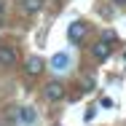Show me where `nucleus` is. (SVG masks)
<instances>
[{
	"mask_svg": "<svg viewBox=\"0 0 126 126\" xmlns=\"http://www.w3.org/2000/svg\"><path fill=\"white\" fill-rule=\"evenodd\" d=\"M43 97H46L48 102H59L62 97H64V86H62L59 80H51V83L43 86Z\"/></svg>",
	"mask_w": 126,
	"mask_h": 126,
	"instance_id": "obj_2",
	"label": "nucleus"
},
{
	"mask_svg": "<svg viewBox=\"0 0 126 126\" xmlns=\"http://www.w3.org/2000/svg\"><path fill=\"white\" fill-rule=\"evenodd\" d=\"M110 51H113V48H110L105 40H97V43H94V48H91V54H94V59H97V62H105V59L110 56Z\"/></svg>",
	"mask_w": 126,
	"mask_h": 126,
	"instance_id": "obj_5",
	"label": "nucleus"
},
{
	"mask_svg": "<svg viewBox=\"0 0 126 126\" xmlns=\"http://www.w3.org/2000/svg\"><path fill=\"white\" fill-rule=\"evenodd\" d=\"M14 64H16V48L0 46V67H14Z\"/></svg>",
	"mask_w": 126,
	"mask_h": 126,
	"instance_id": "obj_3",
	"label": "nucleus"
},
{
	"mask_svg": "<svg viewBox=\"0 0 126 126\" xmlns=\"http://www.w3.org/2000/svg\"><path fill=\"white\" fill-rule=\"evenodd\" d=\"M0 11H3V3H0Z\"/></svg>",
	"mask_w": 126,
	"mask_h": 126,
	"instance_id": "obj_10",
	"label": "nucleus"
},
{
	"mask_svg": "<svg viewBox=\"0 0 126 126\" xmlns=\"http://www.w3.org/2000/svg\"><path fill=\"white\" fill-rule=\"evenodd\" d=\"M51 67H54L56 73H67V70L73 67V54H67V51L54 54V56H51Z\"/></svg>",
	"mask_w": 126,
	"mask_h": 126,
	"instance_id": "obj_1",
	"label": "nucleus"
},
{
	"mask_svg": "<svg viewBox=\"0 0 126 126\" xmlns=\"http://www.w3.org/2000/svg\"><path fill=\"white\" fill-rule=\"evenodd\" d=\"M102 40H105V43L113 48V46H115V32H105V38H102Z\"/></svg>",
	"mask_w": 126,
	"mask_h": 126,
	"instance_id": "obj_9",
	"label": "nucleus"
},
{
	"mask_svg": "<svg viewBox=\"0 0 126 126\" xmlns=\"http://www.w3.org/2000/svg\"><path fill=\"white\" fill-rule=\"evenodd\" d=\"M19 5H22L24 14H38L43 8V0H19Z\"/></svg>",
	"mask_w": 126,
	"mask_h": 126,
	"instance_id": "obj_8",
	"label": "nucleus"
},
{
	"mask_svg": "<svg viewBox=\"0 0 126 126\" xmlns=\"http://www.w3.org/2000/svg\"><path fill=\"white\" fill-rule=\"evenodd\" d=\"M83 32H86V27L80 24V22H73L70 30H67V35H70V40H73V43H80V40H83Z\"/></svg>",
	"mask_w": 126,
	"mask_h": 126,
	"instance_id": "obj_7",
	"label": "nucleus"
},
{
	"mask_svg": "<svg viewBox=\"0 0 126 126\" xmlns=\"http://www.w3.org/2000/svg\"><path fill=\"white\" fill-rule=\"evenodd\" d=\"M24 67H27L30 75H40V73H43V59H40V56H27Z\"/></svg>",
	"mask_w": 126,
	"mask_h": 126,
	"instance_id": "obj_6",
	"label": "nucleus"
},
{
	"mask_svg": "<svg viewBox=\"0 0 126 126\" xmlns=\"http://www.w3.org/2000/svg\"><path fill=\"white\" fill-rule=\"evenodd\" d=\"M35 118H38L35 107H30V105L19 107V124H24V126H32V124H35Z\"/></svg>",
	"mask_w": 126,
	"mask_h": 126,
	"instance_id": "obj_4",
	"label": "nucleus"
},
{
	"mask_svg": "<svg viewBox=\"0 0 126 126\" xmlns=\"http://www.w3.org/2000/svg\"><path fill=\"white\" fill-rule=\"evenodd\" d=\"M118 3H124V0H118Z\"/></svg>",
	"mask_w": 126,
	"mask_h": 126,
	"instance_id": "obj_11",
	"label": "nucleus"
}]
</instances>
